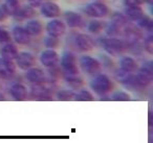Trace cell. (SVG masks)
Instances as JSON below:
<instances>
[{
	"instance_id": "1",
	"label": "cell",
	"mask_w": 153,
	"mask_h": 143,
	"mask_svg": "<svg viewBox=\"0 0 153 143\" xmlns=\"http://www.w3.org/2000/svg\"><path fill=\"white\" fill-rule=\"evenodd\" d=\"M92 90L99 95H105L108 92H110L112 89V82L110 78L105 74H100L98 75L90 84Z\"/></svg>"
},
{
	"instance_id": "2",
	"label": "cell",
	"mask_w": 153,
	"mask_h": 143,
	"mask_svg": "<svg viewBox=\"0 0 153 143\" xmlns=\"http://www.w3.org/2000/svg\"><path fill=\"white\" fill-rule=\"evenodd\" d=\"M102 45L104 49L109 53V55L117 57V55H121L125 51L126 45L120 39L115 38H106L102 41Z\"/></svg>"
},
{
	"instance_id": "3",
	"label": "cell",
	"mask_w": 153,
	"mask_h": 143,
	"mask_svg": "<svg viewBox=\"0 0 153 143\" xmlns=\"http://www.w3.org/2000/svg\"><path fill=\"white\" fill-rule=\"evenodd\" d=\"M61 65L65 70L66 75H78L79 74V69L76 64V57L72 53L67 52L62 57Z\"/></svg>"
},
{
	"instance_id": "4",
	"label": "cell",
	"mask_w": 153,
	"mask_h": 143,
	"mask_svg": "<svg viewBox=\"0 0 153 143\" xmlns=\"http://www.w3.org/2000/svg\"><path fill=\"white\" fill-rule=\"evenodd\" d=\"M153 78V71L151 65L144 66L135 75V83L137 87H147Z\"/></svg>"
},
{
	"instance_id": "5",
	"label": "cell",
	"mask_w": 153,
	"mask_h": 143,
	"mask_svg": "<svg viewBox=\"0 0 153 143\" xmlns=\"http://www.w3.org/2000/svg\"><path fill=\"white\" fill-rule=\"evenodd\" d=\"M80 63H81V67L83 71H85L88 74H96L101 70L100 62L94 57H88V55L82 57Z\"/></svg>"
},
{
	"instance_id": "6",
	"label": "cell",
	"mask_w": 153,
	"mask_h": 143,
	"mask_svg": "<svg viewBox=\"0 0 153 143\" xmlns=\"http://www.w3.org/2000/svg\"><path fill=\"white\" fill-rule=\"evenodd\" d=\"M86 14L90 17L94 18H103L106 17L108 15V7H106V4L102 2H94L90 3L87 7H86Z\"/></svg>"
},
{
	"instance_id": "7",
	"label": "cell",
	"mask_w": 153,
	"mask_h": 143,
	"mask_svg": "<svg viewBox=\"0 0 153 143\" xmlns=\"http://www.w3.org/2000/svg\"><path fill=\"white\" fill-rule=\"evenodd\" d=\"M40 62L45 67H53L59 62V55L53 49L48 48L42 51L40 55Z\"/></svg>"
},
{
	"instance_id": "8",
	"label": "cell",
	"mask_w": 153,
	"mask_h": 143,
	"mask_svg": "<svg viewBox=\"0 0 153 143\" xmlns=\"http://www.w3.org/2000/svg\"><path fill=\"white\" fill-rule=\"evenodd\" d=\"M46 30L48 32L49 36L56 37V38H59V37L63 36L66 32V26L60 20H53L51 21L46 26Z\"/></svg>"
},
{
	"instance_id": "9",
	"label": "cell",
	"mask_w": 153,
	"mask_h": 143,
	"mask_svg": "<svg viewBox=\"0 0 153 143\" xmlns=\"http://www.w3.org/2000/svg\"><path fill=\"white\" fill-rule=\"evenodd\" d=\"M16 59V63L21 68L22 70H27L32 68L35 64V57L32 53L30 52H20L17 55Z\"/></svg>"
},
{
	"instance_id": "10",
	"label": "cell",
	"mask_w": 153,
	"mask_h": 143,
	"mask_svg": "<svg viewBox=\"0 0 153 143\" xmlns=\"http://www.w3.org/2000/svg\"><path fill=\"white\" fill-rule=\"evenodd\" d=\"M76 46L81 51H89L94 47V42L88 35L80 34L76 37Z\"/></svg>"
},
{
	"instance_id": "11",
	"label": "cell",
	"mask_w": 153,
	"mask_h": 143,
	"mask_svg": "<svg viewBox=\"0 0 153 143\" xmlns=\"http://www.w3.org/2000/svg\"><path fill=\"white\" fill-rule=\"evenodd\" d=\"M65 20L67 22V25L70 27H84L85 25V20L80 14L74 13V12H66Z\"/></svg>"
},
{
	"instance_id": "12",
	"label": "cell",
	"mask_w": 153,
	"mask_h": 143,
	"mask_svg": "<svg viewBox=\"0 0 153 143\" xmlns=\"http://www.w3.org/2000/svg\"><path fill=\"white\" fill-rule=\"evenodd\" d=\"M13 38L18 44L26 45L30 41V35L21 26H15L13 28Z\"/></svg>"
},
{
	"instance_id": "13",
	"label": "cell",
	"mask_w": 153,
	"mask_h": 143,
	"mask_svg": "<svg viewBox=\"0 0 153 143\" xmlns=\"http://www.w3.org/2000/svg\"><path fill=\"white\" fill-rule=\"evenodd\" d=\"M16 72V65L13 63L12 60L4 59L1 57L0 59V75L3 77H9L13 75Z\"/></svg>"
},
{
	"instance_id": "14",
	"label": "cell",
	"mask_w": 153,
	"mask_h": 143,
	"mask_svg": "<svg viewBox=\"0 0 153 143\" xmlns=\"http://www.w3.org/2000/svg\"><path fill=\"white\" fill-rule=\"evenodd\" d=\"M41 13L46 18H55L58 17L61 13L59 5L53 2H45L41 7Z\"/></svg>"
},
{
	"instance_id": "15",
	"label": "cell",
	"mask_w": 153,
	"mask_h": 143,
	"mask_svg": "<svg viewBox=\"0 0 153 143\" xmlns=\"http://www.w3.org/2000/svg\"><path fill=\"white\" fill-rule=\"evenodd\" d=\"M26 78L33 84H42L45 80L44 72L39 68H30L25 74Z\"/></svg>"
},
{
	"instance_id": "16",
	"label": "cell",
	"mask_w": 153,
	"mask_h": 143,
	"mask_svg": "<svg viewBox=\"0 0 153 143\" xmlns=\"http://www.w3.org/2000/svg\"><path fill=\"white\" fill-rule=\"evenodd\" d=\"M11 95L15 100H23L27 96V90H26L25 86L22 84H14L11 87Z\"/></svg>"
},
{
	"instance_id": "17",
	"label": "cell",
	"mask_w": 153,
	"mask_h": 143,
	"mask_svg": "<svg viewBox=\"0 0 153 143\" xmlns=\"http://www.w3.org/2000/svg\"><path fill=\"white\" fill-rule=\"evenodd\" d=\"M121 68L124 71L133 73V72L137 71L138 66L134 59H132V57H125L121 60Z\"/></svg>"
},
{
	"instance_id": "18",
	"label": "cell",
	"mask_w": 153,
	"mask_h": 143,
	"mask_svg": "<svg viewBox=\"0 0 153 143\" xmlns=\"http://www.w3.org/2000/svg\"><path fill=\"white\" fill-rule=\"evenodd\" d=\"M125 13L127 15V17H129L133 21H138L144 16V12H143L142 7L140 5H130V7H127Z\"/></svg>"
},
{
	"instance_id": "19",
	"label": "cell",
	"mask_w": 153,
	"mask_h": 143,
	"mask_svg": "<svg viewBox=\"0 0 153 143\" xmlns=\"http://www.w3.org/2000/svg\"><path fill=\"white\" fill-rule=\"evenodd\" d=\"M0 55L1 57H4V59L13 60L17 57L18 55V49L15 45L13 44H7L0 49Z\"/></svg>"
},
{
	"instance_id": "20",
	"label": "cell",
	"mask_w": 153,
	"mask_h": 143,
	"mask_svg": "<svg viewBox=\"0 0 153 143\" xmlns=\"http://www.w3.org/2000/svg\"><path fill=\"white\" fill-rule=\"evenodd\" d=\"M25 30L30 35V36H38L42 32L43 26L38 20H32V21H28L25 25Z\"/></svg>"
},
{
	"instance_id": "21",
	"label": "cell",
	"mask_w": 153,
	"mask_h": 143,
	"mask_svg": "<svg viewBox=\"0 0 153 143\" xmlns=\"http://www.w3.org/2000/svg\"><path fill=\"white\" fill-rule=\"evenodd\" d=\"M33 16H34V7H32L30 5H26V7H20L17 13L14 15V17L17 20H24L28 19Z\"/></svg>"
},
{
	"instance_id": "22",
	"label": "cell",
	"mask_w": 153,
	"mask_h": 143,
	"mask_svg": "<svg viewBox=\"0 0 153 143\" xmlns=\"http://www.w3.org/2000/svg\"><path fill=\"white\" fill-rule=\"evenodd\" d=\"M32 94L35 97L44 99L46 96H49V90L41 84H35L32 88Z\"/></svg>"
},
{
	"instance_id": "23",
	"label": "cell",
	"mask_w": 153,
	"mask_h": 143,
	"mask_svg": "<svg viewBox=\"0 0 153 143\" xmlns=\"http://www.w3.org/2000/svg\"><path fill=\"white\" fill-rule=\"evenodd\" d=\"M3 7H4L7 15L14 16L20 9V3L18 0H7L3 4Z\"/></svg>"
},
{
	"instance_id": "24",
	"label": "cell",
	"mask_w": 153,
	"mask_h": 143,
	"mask_svg": "<svg viewBox=\"0 0 153 143\" xmlns=\"http://www.w3.org/2000/svg\"><path fill=\"white\" fill-rule=\"evenodd\" d=\"M127 24H128V20L124 15H122L120 13H115L112 16V25H114L119 29L124 27V26H126Z\"/></svg>"
},
{
	"instance_id": "25",
	"label": "cell",
	"mask_w": 153,
	"mask_h": 143,
	"mask_svg": "<svg viewBox=\"0 0 153 143\" xmlns=\"http://www.w3.org/2000/svg\"><path fill=\"white\" fill-rule=\"evenodd\" d=\"M125 35H126V38L128 39V41L130 43H135L140 38V32L137 29H135L133 26H129L126 29Z\"/></svg>"
},
{
	"instance_id": "26",
	"label": "cell",
	"mask_w": 153,
	"mask_h": 143,
	"mask_svg": "<svg viewBox=\"0 0 153 143\" xmlns=\"http://www.w3.org/2000/svg\"><path fill=\"white\" fill-rule=\"evenodd\" d=\"M57 96L59 100H71V99H74L76 97V93L74 91L66 89V90L59 91Z\"/></svg>"
},
{
	"instance_id": "27",
	"label": "cell",
	"mask_w": 153,
	"mask_h": 143,
	"mask_svg": "<svg viewBox=\"0 0 153 143\" xmlns=\"http://www.w3.org/2000/svg\"><path fill=\"white\" fill-rule=\"evenodd\" d=\"M66 82L69 84V86L74 87V88H79L83 85V82L80 77H78V75H66L65 76Z\"/></svg>"
},
{
	"instance_id": "28",
	"label": "cell",
	"mask_w": 153,
	"mask_h": 143,
	"mask_svg": "<svg viewBox=\"0 0 153 143\" xmlns=\"http://www.w3.org/2000/svg\"><path fill=\"white\" fill-rule=\"evenodd\" d=\"M138 24H140V27L145 28V29H148V30H152L153 27V22L148 16H143L140 20H138Z\"/></svg>"
},
{
	"instance_id": "29",
	"label": "cell",
	"mask_w": 153,
	"mask_h": 143,
	"mask_svg": "<svg viewBox=\"0 0 153 143\" xmlns=\"http://www.w3.org/2000/svg\"><path fill=\"white\" fill-rule=\"evenodd\" d=\"M76 99H78V100H81V101H91L94 100V96H92V94L89 92V91H81V92L79 93V94H76V97H74Z\"/></svg>"
},
{
	"instance_id": "30",
	"label": "cell",
	"mask_w": 153,
	"mask_h": 143,
	"mask_svg": "<svg viewBox=\"0 0 153 143\" xmlns=\"http://www.w3.org/2000/svg\"><path fill=\"white\" fill-rule=\"evenodd\" d=\"M103 23L100 21H91L88 25V30L92 34H99L103 29Z\"/></svg>"
},
{
	"instance_id": "31",
	"label": "cell",
	"mask_w": 153,
	"mask_h": 143,
	"mask_svg": "<svg viewBox=\"0 0 153 143\" xmlns=\"http://www.w3.org/2000/svg\"><path fill=\"white\" fill-rule=\"evenodd\" d=\"M113 100H117V101H126L130 99V95L128 93L124 92V91H117L114 94L112 95Z\"/></svg>"
},
{
	"instance_id": "32",
	"label": "cell",
	"mask_w": 153,
	"mask_h": 143,
	"mask_svg": "<svg viewBox=\"0 0 153 143\" xmlns=\"http://www.w3.org/2000/svg\"><path fill=\"white\" fill-rule=\"evenodd\" d=\"M44 44H45V46L48 47V48L53 49L59 45V39L56 38V37L49 36L48 38H46L44 40Z\"/></svg>"
},
{
	"instance_id": "33",
	"label": "cell",
	"mask_w": 153,
	"mask_h": 143,
	"mask_svg": "<svg viewBox=\"0 0 153 143\" xmlns=\"http://www.w3.org/2000/svg\"><path fill=\"white\" fill-rule=\"evenodd\" d=\"M145 49H146L150 55L153 52V38H152V36H149L148 38L145 40Z\"/></svg>"
},
{
	"instance_id": "34",
	"label": "cell",
	"mask_w": 153,
	"mask_h": 143,
	"mask_svg": "<svg viewBox=\"0 0 153 143\" xmlns=\"http://www.w3.org/2000/svg\"><path fill=\"white\" fill-rule=\"evenodd\" d=\"M10 40H11V37H10L9 32L0 28V43L9 42Z\"/></svg>"
},
{
	"instance_id": "35",
	"label": "cell",
	"mask_w": 153,
	"mask_h": 143,
	"mask_svg": "<svg viewBox=\"0 0 153 143\" xmlns=\"http://www.w3.org/2000/svg\"><path fill=\"white\" fill-rule=\"evenodd\" d=\"M124 2L127 7L130 5H140L145 2V0H124Z\"/></svg>"
},
{
	"instance_id": "36",
	"label": "cell",
	"mask_w": 153,
	"mask_h": 143,
	"mask_svg": "<svg viewBox=\"0 0 153 143\" xmlns=\"http://www.w3.org/2000/svg\"><path fill=\"white\" fill-rule=\"evenodd\" d=\"M7 16H9V15H7V12H5L3 5H0V21H3V20H5Z\"/></svg>"
},
{
	"instance_id": "37",
	"label": "cell",
	"mask_w": 153,
	"mask_h": 143,
	"mask_svg": "<svg viewBox=\"0 0 153 143\" xmlns=\"http://www.w3.org/2000/svg\"><path fill=\"white\" fill-rule=\"evenodd\" d=\"M28 3L32 7H39L42 4V0H28Z\"/></svg>"
},
{
	"instance_id": "38",
	"label": "cell",
	"mask_w": 153,
	"mask_h": 143,
	"mask_svg": "<svg viewBox=\"0 0 153 143\" xmlns=\"http://www.w3.org/2000/svg\"><path fill=\"white\" fill-rule=\"evenodd\" d=\"M1 100H4V95L0 92V101H1Z\"/></svg>"
},
{
	"instance_id": "39",
	"label": "cell",
	"mask_w": 153,
	"mask_h": 143,
	"mask_svg": "<svg viewBox=\"0 0 153 143\" xmlns=\"http://www.w3.org/2000/svg\"><path fill=\"white\" fill-rule=\"evenodd\" d=\"M146 2H148L149 4H152V2H153V0H145Z\"/></svg>"
},
{
	"instance_id": "40",
	"label": "cell",
	"mask_w": 153,
	"mask_h": 143,
	"mask_svg": "<svg viewBox=\"0 0 153 143\" xmlns=\"http://www.w3.org/2000/svg\"><path fill=\"white\" fill-rule=\"evenodd\" d=\"M0 1H1V0H0Z\"/></svg>"
}]
</instances>
